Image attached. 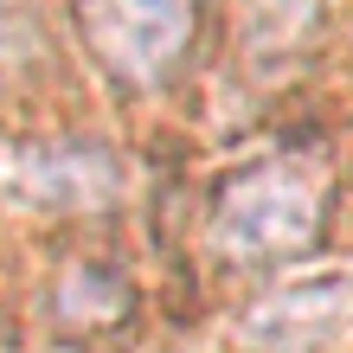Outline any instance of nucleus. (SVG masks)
Returning a JSON list of instances; mask_svg holds the SVG:
<instances>
[{
    "instance_id": "obj_1",
    "label": "nucleus",
    "mask_w": 353,
    "mask_h": 353,
    "mask_svg": "<svg viewBox=\"0 0 353 353\" xmlns=\"http://www.w3.org/2000/svg\"><path fill=\"white\" fill-rule=\"evenodd\" d=\"M334 205V161L321 148H276L212 193L205 244L225 263H296L321 244Z\"/></svg>"
},
{
    "instance_id": "obj_2",
    "label": "nucleus",
    "mask_w": 353,
    "mask_h": 353,
    "mask_svg": "<svg viewBox=\"0 0 353 353\" xmlns=\"http://www.w3.org/2000/svg\"><path fill=\"white\" fill-rule=\"evenodd\" d=\"M77 39L122 90H161L186 65L205 0H77Z\"/></svg>"
},
{
    "instance_id": "obj_3",
    "label": "nucleus",
    "mask_w": 353,
    "mask_h": 353,
    "mask_svg": "<svg viewBox=\"0 0 353 353\" xmlns=\"http://www.w3.org/2000/svg\"><path fill=\"white\" fill-rule=\"evenodd\" d=\"M122 168L103 148H52V141H13L0 148V193H19L32 205H58V212H90V205L116 199Z\"/></svg>"
},
{
    "instance_id": "obj_4",
    "label": "nucleus",
    "mask_w": 353,
    "mask_h": 353,
    "mask_svg": "<svg viewBox=\"0 0 353 353\" xmlns=\"http://www.w3.org/2000/svg\"><path fill=\"white\" fill-rule=\"evenodd\" d=\"M353 321V283L347 276H321V283H302V289H283V296H270L257 308V321H251V334L257 341H321V334H334V327Z\"/></svg>"
},
{
    "instance_id": "obj_5",
    "label": "nucleus",
    "mask_w": 353,
    "mask_h": 353,
    "mask_svg": "<svg viewBox=\"0 0 353 353\" xmlns=\"http://www.w3.org/2000/svg\"><path fill=\"white\" fill-rule=\"evenodd\" d=\"M129 315H135V289L110 263H71L52 289V321L65 334H103V327H122Z\"/></svg>"
},
{
    "instance_id": "obj_6",
    "label": "nucleus",
    "mask_w": 353,
    "mask_h": 353,
    "mask_svg": "<svg viewBox=\"0 0 353 353\" xmlns=\"http://www.w3.org/2000/svg\"><path fill=\"white\" fill-rule=\"evenodd\" d=\"M321 19V0H257L251 13V52L263 65V52H296Z\"/></svg>"
},
{
    "instance_id": "obj_7",
    "label": "nucleus",
    "mask_w": 353,
    "mask_h": 353,
    "mask_svg": "<svg viewBox=\"0 0 353 353\" xmlns=\"http://www.w3.org/2000/svg\"><path fill=\"white\" fill-rule=\"evenodd\" d=\"M13 46H26V13L13 0H0V52H13Z\"/></svg>"
}]
</instances>
